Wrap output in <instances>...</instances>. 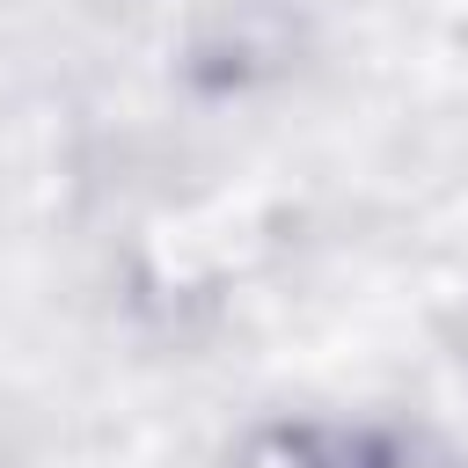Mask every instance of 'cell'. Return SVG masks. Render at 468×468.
I'll return each instance as SVG.
<instances>
[{
    "label": "cell",
    "mask_w": 468,
    "mask_h": 468,
    "mask_svg": "<svg viewBox=\"0 0 468 468\" xmlns=\"http://www.w3.org/2000/svg\"><path fill=\"white\" fill-rule=\"evenodd\" d=\"M366 446H329L307 424H256L234 453V468H358Z\"/></svg>",
    "instance_id": "1"
},
{
    "label": "cell",
    "mask_w": 468,
    "mask_h": 468,
    "mask_svg": "<svg viewBox=\"0 0 468 468\" xmlns=\"http://www.w3.org/2000/svg\"><path fill=\"white\" fill-rule=\"evenodd\" d=\"M358 468H461V461H446V453H431V446H366Z\"/></svg>",
    "instance_id": "2"
}]
</instances>
